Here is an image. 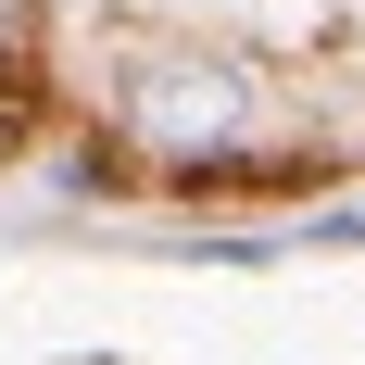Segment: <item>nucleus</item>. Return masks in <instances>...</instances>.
Here are the masks:
<instances>
[{"mask_svg":"<svg viewBox=\"0 0 365 365\" xmlns=\"http://www.w3.org/2000/svg\"><path fill=\"white\" fill-rule=\"evenodd\" d=\"M151 126H164V139H215V126H240V76L189 63L177 88H151Z\"/></svg>","mask_w":365,"mask_h":365,"instance_id":"f257e3e1","label":"nucleus"},{"mask_svg":"<svg viewBox=\"0 0 365 365\" xmlns=\"http://www.w3.org/2000/svg\"><path fill=\"white\" fill-rule=\"evenodd\" d=\"M13 113H26V63L0 51V139H13Z\"/></svg>","mask_w":365,"mask_h":365,"instance_id":"f03ea898","label":"nucleus"}]
</instances>
